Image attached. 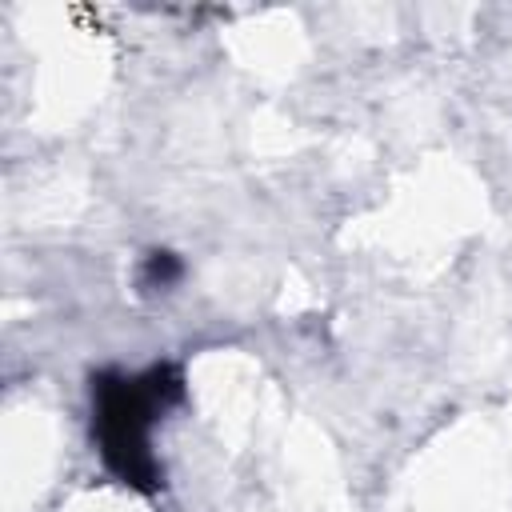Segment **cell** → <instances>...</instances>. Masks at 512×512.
Wrapping results in <instances>:
<instances>
[{"label": "cell", "instance_id": "cell-1", "mask_svg": "<svg viewBox=\"0 0 512 512\" xmlns=\"http://www.w3.org/2000/svg\"><path fill=\"white\" fill-rule=\"evenodd\" d=\"M176 392V380L156 368L148 376H104L96 384V436L100 452L112 472H120L128 484H152L156 464L148 452V428L152 412L164 408V396Z\"/></svg>", "mask_w": 512, "mask_h": 512}]
</instances>
